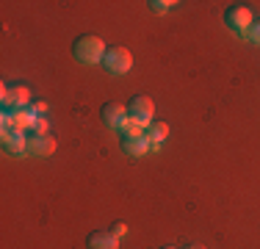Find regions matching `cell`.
Segmentation results:
<instances>
[{"label": "cell", "mask_w": 260, "mask_h": 249, "mask_svg": "<svg viewBox=\"0 0 260 249\" xmlns=\"http://www.w3.org/2000/svg\"><path fill=\"white\" fill-rule=\"evenodd\" d=\"M105 50H108L105 42L94 34H83V36H78V39L72 42V55H75V61L78 64H86V67L103 64Z\"/></svg>", "instance_id": "obj_1"}, {"label": "cell", "mask_w": 260, "mask_h": 249, "mask_svg": "<svg viewBox=\"0 0 260 249\" xmlns=\"http://www.w3.org/2000/svg\"><path fill=\"white\" fill-rule=\"evenodd\" d=\"M252 11H249V6H244V3H233V6H227V11H224V25L233 30V34H238V36H246V30L252 28Z\"/></svg>", "instance_id": "obj_2"}, {"label": "cell", "mask_w": 260, "mask_h": 249, "mask_svg": "<svg viewBox=\"0 0 260 249\" xmlns=\"http://www.w3.org/2000/svg\"><path fill=\"white\" fill-rule=\"evenodd\" d=\"M103 67L111 75H125V72H130V67H133V53H130L127 47H122V45H114V47L105 50Z\"/></svg>", "instance_id": "obj_3"}, {"label": "cell", "mask_w": 260, "mask_h": 249, "mask_svg": "<svg viewBox=\"0 0 260 249\" xmlns=\"http://www.w3.org/2000/svg\"><path fill=\"white\" fill-rule=\"evenodd\" d=\"M127 116L130 119H136V122H141L147 128V124H152L155 119V103H152L150 97H144V95H136L133 100L127 103Z\"/></svg>", "instance_id": "obj_4"}, {"label": "cell", "mask_w": 260, "mask_h": 249, "mask_svg": "<svg viewBox=\"0 0 260 249\" xmlns=\"http://www.w3.org/2000/svg\"><path fill=\"white\" fill-rule=\"evenodd\" d=\"M28 103H30V89L25 83H17V86H6L3 83V105H6V111L28 108Z\"/></svg>", "instance_id": "obj_5"}, {"label": "cell", "mask_w": 260, "mask_h": 249, "mask_svg": "<svg viewBox=\"0 0 260 249\" xmlns=\"http://www.w3.org/2000/svg\"><path fill=\"white\" fill-rule=\"evenodd\" d=\"M86 249H119V238L111 230H91L86 235Z\"/></svg>", "instance_id": "obj_6"}, {"label": "cell", "mask_w": 260, "mask_h": 249, "mask_svg": "<svg viewBox=\"0 0 260 249\" xmlns=\"http://www.w3.org/2000/svg\"><path fill=\"white\" fill-rule=\"evenodd\" d=\"M3 147L9 155H28V136L22 130H3Z\"/></svg>", "instance_id": "obj_7"}, {"label": "cell", "mask_w": 260, "mask_h": 249, "mask_svg": "<svg viewBox=\"0 0 260 249\" xmlns=\"http://www.w3.org/2000/svg\"><path fill=\"white\" fill-rule=\"evenodd\" d=\"M100 119L108 124V128H116V130H119L122 122L127 119V108H125L122 103H105L103 108H100Z\"/></svg>", "instance_id": "obj_8"}, {"label": "cell", "mask_w": 260, "mask_h": 249, "mask_svg": "<svg viewBox=\"0 0 260 249\" xmlns=\"http://www.w3.org/2000/svg\"><path fill=\"white\" fill-rule=\"evenodd\" d=\"M55 152V139L53 136H30L28 139V155H34V158H47V155Z\"/></svg>", "instance_id": "obj_9"}, {"label": "cell", "mask_w": 260, "mask_h": 249, "mask_svg": "<svg viewBox=\"0 0 260 249\" xmlns=\"http://www.w3.org/2000/svg\"><path fill=\"white\" fill-rule=\"evenodd\" d=\"M122 152L130 158H141V155L150 152V141L147 136H136V139H122Z\"/></svg>", "instance_id": "obj_10"}, {"label": "cell", "mask_w": 260, "mask_h": 249, "mask_svg": "<svg viewBox=\"0 0 260 249\" xmlns=\"http://www.w3.org/2000/svg\"><path fill=\"white\" fill-rule=\"evenodd\" d=\"M144 136H147V141H150V144H164V139L166 136H169V124L166 122H152V124H147V130H144Z\"/></svg>", "instance_id": "obj_11"}, {"label": "cell", "mask_w": 260, "mask_h": 249, "mask_svg": "<svg viewBox=\"0 0 260 249\" xmlns=\"http://www.w3.org/2000/svg\"><path fill=\"white\" fill-rule=\"evenodd\" d=\"M144 130L147 128L141 122H136V119H130V116H127V119L122 122L119 133H122V139H136V136H144Z\"/></svg>", "instance_id": "obj_12"}, {"label": "cell", "mask_w": 260, "mask_h": 249, "mask_svg": "<svg viewBox=\"0 0 260 249\" xmlns=\"http://www.w3.org/2000/svg\"><path fill=\"white\" fill-rule=\"evenodd\" d=\"M150 11L152 14H166V11H172V6H177L175 0H150Z\"/></svg>", "instance_id": "obj_13"}, {"label": "cell", "mask_w": 260, "mask_h": 249, "mask_svg": "<svg viewBox=\"0 0 260 249\" xmlns=\"http://www.w3.org/2000/svg\"><path fill=\"white\" fill-rule=\"evenodd\" d=\"M246 42H252V45H260V20L252 22V28L246 30V36H244Z\"/></svg>", "instance_id": "obj_14"}, {"label": "cell", "mask_w": 260, "mask_h": 249, "mask_svg": "<svg viewBox=\"0 0 260 249\" xmlns=\"http://www.w3.org/2000/svg\"><path fill=\"white\" fill-rule=\"evenodd\" d=\"M30 130H34L36 136H45L47 133V119H45V116H36V122H34V128H30Z\"/></svg>", "instance_id": "obj_15"}, {"label": "cell", "mask_w": 260, "mask_h": 249, "mask_svg": "<svg viewBox=\"0 0 260 249\" xmlns=\"http://www.w3.org/2000/svg\"><path fill=\"white\" fill-rule=\"evenodd\" d=\"M111 233H114L116 238H125V235H127V224L125 222H114V224H111Z\"/></svg>", "instance_id": "obj_16"}, {"label": "cell", "mask_w": 260, "mask_h": 249, "mask_svg": "<svg viewBox=\"0 0 260 249\" xmlns=\"http://www.w3.org/2000/svg\"><path fill=\"white\" fill-rule=\"evenodd\" d=\"M30 111H34V114H45V111H47V105L39 100V103H30Z\"/></svg>", "instance_id": "obj_17"}, {"label": "cell", "mask_w": 260, "mask_h": 249, "mask_svg": "<svg viewBox=\"0 0 260 249\" xmlns=\"http://www.w3.org/2000/svg\"><path fill=\"white\" fill-rule=\"evenodd\" d=\"M183 249H205L202 244H188V246H183Z\"/></svg>", "instance_id": "obj_18"}, {"label": "cell", "mask_w": 260, "mask_h": 249, "mask_svg": "<svg viewBox=\"0 0 260 249\" xmlns=\"http://www.w3.org/2000/svg\"><path fill=\"white\" fill-rule=\"evenodd\" d=\"M160 249H177V246H160Z\"/></svg>", "instance_id": "obj_19"}]
</instances>
